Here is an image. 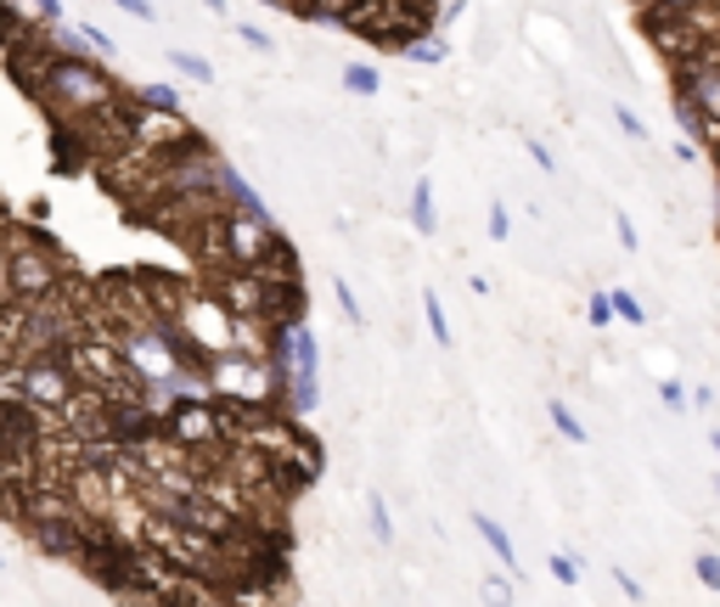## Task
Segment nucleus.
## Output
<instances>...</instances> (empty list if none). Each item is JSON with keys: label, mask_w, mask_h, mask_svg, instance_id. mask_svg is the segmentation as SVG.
Segmentation results:
<instances>
[{"label": "nucleus", "mask_w": 720, "mask_h": 607, "mask_svg": "<svg viewBox=\"0 0 720 607\" xmlns=\"http://www.w3.org/2000/svg\"><path fill=\"white\" fill-rule=\"evenodd\" d=\"M119 79H108V68L90 57V51H62L51 79H46V91H40V108L51 124H68V119H84V113H97L108 102H119Z\"/></svg>", "instance_id": "f257e3e1"}, {"label": "nucleus", "mask_w": 720, "mask_h": 607, "mask_svg": "<svg viewBox=\"0 0 720 607\" xmlns=\"http://www.w3.org/2000/svg\"><path fill=\"white\" fill-rule=\"evenodd\" d=\"M7 276H12V299H23V304H40V299H57V293H62L68 259H62V247L40 231V220L7 231Z\"/></svg>", "instance_id": "f03ea898"}, {"label": "nucleus", "mask_w": 720, "mask_h": 607, "mask_svg": "<svg viewBox=\"0 0 720 607\" xmlns=\"http://www.w3.org/2000/svg\"><path fill=\"white\" fill-rule=\"evenodd\" d=\"M79 394V372L62 350H40L23 361V405L40 411V416H57L68 399Z\"/></svg>", "instance_id": "7ed1b4c3"}, {"label": "nucleus", "mask_w": 720, "mask_h": 607, "mask_svg": "<svg viewBox=\"0 0 720 607\" xmlns=\"http://www.w3.org/2000/svg\"><path fill=\"white\" fill-rule=\"evenodd\" d=\"M277 220L264 214H248V209H220V271L226 265H259V259L277 247Z\"/></svg>", "instance_id": "20e7f679"}, {"label": "nucleus", "mask_w": 720, "mask_h": 607, "mask_svg": "<svg viewBox=\"0 0 720 607\" xmlns=\"http://www.w3.org/2000/svg\"><path fill=\"white\" fill-rule=\"evenodd\" d=\"M198 130L180 119V108H147V102H136V146H147V152H174V146H187Z\"/></svg>", "instance_id": "39448f33"}, {"label": "nucleus", "mask_w": 720, "mask_h": 607, "mask_svg": "<svg viewBox=\"0 0 720 607\" xmlns=\"http://www.w3.org/2000/svg\"><path fill=\"white\" fill-rule=\"evenodd\" d=\"M282 405L293 416H310L321 405V372H304V366H288V383H282Z\"/></svg>", "instance_id": "423d86ee"}, {"label": "nucleus", "mask_w": 720, "mask_h": 607, "mask_svg": "<svg viewBox=\"0 0 720 607\" xmlns=\"http://www.w3.org/2000/svg\"><path fill=\"white\" fill-rule=\"evenodd\" d=\"M473 529H479V540L496 552V563H501V568H518V546H512V535L496 524L490 512H473Z\"/></svg>", "instance_id": "0eeeda50"}, {"label": "nucleus", "mask_w": 720, "mask_h": 607, "mask_svg": "<svg viewBox=\"0 0 720 607\" xmlns=\"http://www.w3.org/2000/svg\"><path fill=\"white\" fill-rule=\"evenodd\" d=\"M220 192H226V203H231V209H248V214H264V220H270L264 198H259V192H253V186H248V181L237 175L231 163H220Z\"/></svg>", "instance_id": "6e6552de"}, {"label": "nucleus", "mask_w": 720, "mask_h": 607, "mask_svg": "<svg viewBox=\"0 0 720 607\" xmlns=\"http://www.w3.org/2000/svg\"><path fill=\"white\" fill-rule=\"evenodd\" d=\"M411 231H417V236H433V231H439V203H433V186H428V181L411 186Z\"/></svg>", "instance_id": "1a4fd4ad"}, {"label": "nucleus", "mask_w": 720, "mask_h": 607, "mask_svg": "<svg viewBox=\"0 0 720 607\" xmlns=\"http://www.w3.org/2000/svg\"><path fill=\"white\" fill-rule=\"evenodd\" d=\"M338 84H343L349 97H378V91H383V73H378L372 62H343Z\"/></svg>", "instance_id": "9d476101"}, {"label": "nucleus", "mask_w": 720, "mask_h": 607, "mask_svg": "<svg viewBox=\"0 0 720 607\" xmlns=\"http://www.w3.org/2000/svg\"><path fill=\"white\" fill-rule=\"evenodd\" d=\"M360 7V0H293V12L299 18H310V23H338L343 29V18Z\"/></svg>", "instance_id": "9b49d317"}, {"label": "nucleus", "mask_w": 720, "mask_h": 607, "mask_svg": "<svg viewBox=\"0 0 720 607\" xmlns=\"http://www.w3.org/2000/svg\"><path fill=\"white\" fill-rule=\"evenodd\" d=\"M547 416H552V427L563 433L569 445H586V439H591V433H586V422H580V416H574L563 399H552V405H547Z\"/></svg>", "instance_id": "f8f14e48"}, {"label": "nucleus", "mask_w": 720, "mask_h": 607, "mask_svg": "<svg viewBox=\"0 0 720 607\" xmlns=\"http://www.w3.org/2000/svg\"><path fill=\"white\" fill-rule=\"evenodd\" d=\"M400 57H406V62H422V68H439V62H444V40H433V29H428V34L406 40Z\"/></svg>", "instance_id": "ddd939ff"}, {"label": "nucleus", "mask_w": 720, "mask_h": 607, "mask_svg": "<svg viewBox=\"0 0 720 607\" xmlns=\"http://www.w3.org/2000/svg\"><path fill=\"white\" fill-rule=\"evenodd\" d=\"M163 62H169L174 73H187V79H198V84H209V79H214V62H209V57H198V51H169Z\"/></svg>", "instance_id": "4468645a"}, {"label": "nucleus", "mask_w": 720, "mask_h": 607, "mask_svg": "<svg viewBox=\"0 0 720 607\" xmlns=\"http://www.w3.org/2000/svg\"><path fill=\"white\" fill-rule=\"evenodd\" d=\"M422 310H428V332H433V343H439V350H450V321H444L439 293H428V299H422Z\"/></svg>", "instance_id": "2eb2a0df"}, {"label": "nucleus", "mask_w": 720, "mask_h": 607, "mask_svg": "<svg viewBox=\"0 0 720 607\" xmlns=\"http://www.w3.org/2000/svg\"><path fill=\"white\" fill-rule=\"evenodd\" d=\"M547 574H552L558 585H580V557H574V552H552V557H547Z\"/></svg>", "instance_id": "dca6fc26"}, {"label": "nucleus", "mask_w": 720, "mask_h": 607, "mask_svg": "<svg viewBox=\"0 0 720 607\" xmlns=\"http://www.w3.org/2000/svg\"><path fill=\"white\" fill-rule=\"evenodd\" d=\"M332 299H338V310H343L349 326H367V315H360V304H354V287H349L343 276H332Z\"/></svg>", "instance_id": "f3484780"}, {"label": "nucleus", "mask_w": 720, "mask_h": 607, "mask_svg": "<svg viewBox=\"0 0 720 607\" xmlns=\"http://www.w3.org/2000/svg\"><path fill=\"white\" fill-rule=\"evenodd\" d=\"M136 102H147V108H180V97H174V84H163V79L141 84V91H136Z\"/></svg>", "instance_id": "a211bd4d"}, {"label": "nucleus", "mask_w": 720, "mask_h": 607, "mask_svg": "<svg viewBox=\"0 0 720 607\" xmlns=\"http://www.w3.org/2000/svg\"><path fill=\"white\" fill-rule=\"evenodd\" d=\"M613 293V310H619V321H630V326H642L648 321V310L637 304V293H630V287H608Z\"/></svg>", "instance_id": "6ab92c4d"}, {"label": "nucleus", "mask_w": 720, "mask_h": 607, "mask_svg": "<svg viewBox=\"0 0 720 607\" xmlns=\"http://www.w3.org/2000/svg\"><path fill=\"white\" fill-rule=\"evenodd\" d=\"M692 574H698V585H709V590L720 596V552H698V557H692Z\"/></svg>", "instance_id": "aec40b11"}, {"label": "nucleus", "mask_w": 720, "mask_h": 607, "mask_svg": "<svg viewBox=\"0 0 720 607\" xmlns=\"http://www.w3.org/2000/svg\"><path fill=\"white\" fill-rule=\"evenodd\" d=\"M613 124L630 135V141H648V124L637 119V108H624V102H613Z\"/></svg>", "instance_id": "412c9836"}, {"label": "nucleus", "mask_w": 720, "mask_h": 607, "mask_svg": "<svg viewBox=\"0 0 720 607\" xmlns=\"http://www.w3.org/2000/svg\"><path fill=\"white\" fill-rule=\"evenodd\" d=\"M367 506H372V535H378V540L389 546V540H394V517H389V506H383V495H372Z\"/></svg>", "instance_id": "4be33fe9"}, {"label": "nucleus", "mask_w": 720, "mask_h": 607, "mask_svg": "<svg viewBox=\"0 0 720 607\" xmlns=\"http://www.w3.org/2000/svg\"><path fill=\"white\" fill-rule=\"evenodd\" d=\"M591 326H608V321H619V310H613V293H591Z\"/></svg>", "instance_id": "5701e85b"}, {"label": "nucleus", "mask_w": 720, "mask_h": 607, "mask_svg": "<svg viewBox=\"0 0 720 607\" xmlns=\"http://www.w3.org/2000/svg\"><path fill=\"white\" fill-rule=\"evenodd\" d=\"M659 399H664V411H687V405H692V394H687L676 377H664V383H659Z\"/></svg>", "instance_id": "b1692460"}, {"label": "nucleus", "mask_w": 720, "mask_h": 607, "mask_svg": "<svg viewBox=\"0 0 720 607\" xmlns=\"http://www.w3.org/2000/svg\"><path fill=\"white\" fill-rule=\"evenodd\" d=\"M79 34H84V45L97 51V57H119V45H113V34H102V29H90V23H79Z\"/></svg>", "instance_id": "393cba45"}, {"label": "nucleus", "mask_w": 720, "mask_h": 607, "mask_svg": "<svg viewBox=\"0 0 720 607\" xmlns=\"http://www.w3.org/2000/svg\"><path fill=\"white\" fill-rule=\"evenodd\" d=\"M237 40H242V45H253V51H264V57L277 51V40H270L264 29H253V23H237Z\"/></svg>", "instance_id": "a878e982"}, {"label": "nucleus", "mask_w": 720, "mask_h": 607, "mask_svg": "<svg viewBox=\"0 0 720 607\" xmlns=\"http://www.w3.org/2000/svg\"><path fill=\"white\" fill-rule=\"evenodd\" d=\"M484 225H490V236H496V242H507V236H512V220H507V203H490V220H484Z\"/></svg>", "instance_id": "bb28decb"}, {"label": "nucleus", "mask_w": 720, "mask_h": 607, "mask_svg": "<svg viewBox=\"0 0 720 607\" xmlns=\"http://www.w3.org/2000/svg\"><path fill=\"white\" fill-rule=\"evenodd\" d=\"M40 23H62V0H29Z\"/></svg>", "instance_id": "cd10ccee"}, {"label": "nucleus", "mask_w": 720, "mask_h": 607, "mask_svg": "<svg viewBox=\"0 0 720 607\" xmlns=\"http://www.w3.org/2000/svg\"><path fill=\"white\" fill-rule=\"evenodd\" d=\"M113 7H119V12H130V18H141V23H152V18H158V12L147 7V0H113Z\"/></svg>", "instance_id": "c85d7f7f"}, {"label": "nucleus", "mask_w": 720, "mask_h": 607, "mask_svg": "<svg viewBox=\"0 0 720 607\" xmlns=\"http://www.w3.org/2000/svg\"><path fill=\"white\" fill-rule=\"evenodd\" d=\"M613 231H619V242H624L630 253H637V225H630L624 214H613Z\"/></svg>", "instance_id": "c756f323"}, {"label": "nucleus", "mask_w": 720, "mask_h": 607, "mask_svg": "<svg viewBox=\"0 0 720 607\" xmlns=\"http://www.w3.org/2000/svg\"><path fill=\"white\" fill-rule=\"evenodd\" d=\"M613 585H619V590H624L630 601H642V585H637V579H630L624 568H613Z\"/></svg>", "instance_id": "7c9ffc66"}, {"label": "nucleus", "mask_w": 720, "mask_h": 607, "mask_svg": "<svg viewBox=\"0 0 720 607\" xmlns=\"http://www.w3.org/2000/svg\"><path fill=\"white\" fill-rule=\"evenodd\" d=\"M523 146H529V158H534V163H540V169H558V158H552V152H547V146H540V141H523Z\"/></svg>", "instance_id": "2f4dec72"}, {"label": "nucleus", "mask_w": 720, "mask_h": 607, "mask_svg": "<svg viewBox=\"0 0 720 607\" xmlns=\"http://www.w3.org/2000/svg\"><path fill=\"white\" fill-rule=\"evenodd\" d=\"M484 590H490V596H496V601H512V596H518V590H512V585H507V579H484Z\"/></svg>", "instance_id": "473e14b6"}, {"label": "nucleus", "mask_w": 720, "mask_h": 607, "mask_svg": "<svg viewBox=\"0 0 720 607\" xmlns=\"http://www.w3.org/2000/svg\"><path fill=\"white\" fill-rule=\"evenodd\" d=\"M653 7V0H648ZM659 7H670V12H687V7H698V0H659Z\"/></svg>", "instance_id": "72a5a7b5"}, {"label": "nucleus", "mask_w": 720, "mask_h": 607, "mask_svg": "<svg viewBox=\"0 0 720 607\" xmlns=\"http://www.w3.org/2000/svg\"><path fill=\"white\" fill-rule=\"evenodd\" d=\"M264 7H277V12H293V0H264Z\"/></svg>", "instance_id": "f704fd0d"}, {"label": "nucleus", "mask_w": 720, "mask_h": 607, "mask_svg": "<svg viewBox=\"0 0 720 607\" xmlns=\"http://www.w3.org/2000/svg\"><path fill=\"white\" fill-rule=\"evenodd\" d=\"M12 231V220H7V209H0V236H7Z\"/></svg>", "instance_id": "c9c22d12"}, {"label": "nucleus", "mask_w": 720, "mask_h": 607, "mask_svg": "<svg viewBox=\"0 0 720 607\" xmlns=\"http://www.w3.org/2000/svg\"><path fill=\"white\" fill-rule=\"evenodd\" d=\"M709 445H714V456H720V433H709Z\"/></svg>", "instance_id": "e433bc0d"}, {"label": "nucleus", "mask_w": 720, "mask_h": 607, "mask_svg": "<svg viewBox=\"0 0 720 607\" xmlns=\"http://www.w3.org/2000/svg\"><path fill=\"white\" fill-rule=\"evenodd\" d=\"M709 484H714V495H720V473H714V478H709Z\"/></svg>", "instance_id": "4c0bfd02"}, {"label": "nucleus", "mask_w": 720, "mask_h": 607, "mask_svg": "<svg viewBox=\"0 0 720 607\" xmlns=\"http://www.w3.org/2000/svg\"><path fill=\"white\" fill-rule=\"evenodd\" d=\"M0 563H7V557H0Z\"/></svg>", "instance_id": "58836bf2"}]
</instances>
